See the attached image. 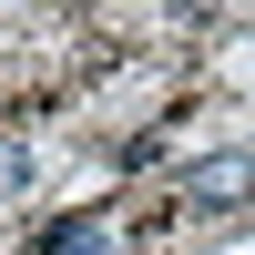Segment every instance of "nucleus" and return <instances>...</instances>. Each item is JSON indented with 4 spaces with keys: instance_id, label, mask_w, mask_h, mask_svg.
I'll return each instance as SVG.
<instances>
[{
    "instance_id": "nucleus-1",
    "label": "nucleus",
    "mask_w": 255,
    "mask_h": 255,
    "mask_svg": "<svg viewBox=\"0 0 255 255\" xmlns=\"http://www.w3.org/2000/svg\"><path fill=\"white\" fill-rule=\"evenodd\" d=\"M245 184H255V163H245V153H215V163H194V184H184V194L215 215V204H245Z\"/></svg>"
},
{
    "instance_id": "nucleus-2",
    "label": "nucleus",
    "mask_w": 255,
    "mask_h": 255,
    "mask_svg": "<svg viewBox=\"0 0 255 255\" xmlns=\"http://www.w3.org/2000/svg\"><path fill=\"white\" fill-rule=\"evenodd\" d=\"M41 255H102V225H51Z\"/></svg>"
}]
</instances>
